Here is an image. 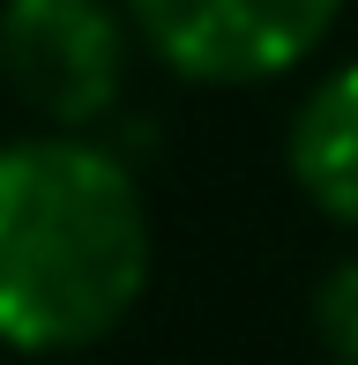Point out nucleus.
Returning a JSON list of instances; mask_svg holds the SVG:
<instances>
[{
    "instance_id": "nucleus-1",
    "label": "nucleus",
    "mask_w": 358,
    "mask_h": 365,
    "mask_svg": "<svg viewBox=\"0 0 358 365\" xmlns=\"http://www.w3.org/2000/svg\"><path fill=\"white\" fill-rule=\"evenodd\" d=\"M150 291V202L97 135L0 142V343L75 358Z\"/></svg>"
},
{
    "instance_id": "nucleus-2",
    "label": "nucleus",
    "mask_w": 358,
    "mask_h": 365,
    "mask_svg": "<svg viewBox=\"0 0 358 365\" xmlns=\"http://www.w3.org/2000/svg\"><path fill=\"white\" fill-rule=\"evenodd\" d=\"M135 23L112 0H0V82L53 135H90L127 90Z\"/></svg>"
},
{
    "instance_id": "nucleus-3",
    "label": "nucleus",
    "mask_w": 358,
    "mask_h": 365,
    "mask_svg": "<svg viewBox=\"0 0 358 365\" xmlns=\"http://www.w3.org/2000/svg\"><path fill=\"white\" fill-rule=\"evenodd\" d=\"M344 0H127V23L179 82L239 90L321 53Z\"/></svg>"
},
{
    "instance_id": "nucleus-4",
    "label": "nucleus",
    "mask_w": 358,
    "mask_h": 365,
    "mask_svg": "<svg viewBox=\"0 0 358 365\" xmlns=\"http://www.w3.org/2000/svg\"><path fill=\"white\" fill-rule=\"evenodd\" d=\"M284 157H291V179H299L306 202L329 224L358 231V60L329 68L306 90Z\"/></svg>"
},
{
    "instance_id": "nucleus-5",
    "label": "nucleus",
    "mask_w": 358,
    "mask_h": 365,
    "mask_svg": "<svg viewBox=\"0 0 358 365\" xmlns=\"http://www.w3.org/2000/svg\"><path fill=\"white\" fill-rule=\"evenodd\" d=\"M314 336L336 365H358V254H344L314 284Z\"/></svg>"
}]
</instances>
